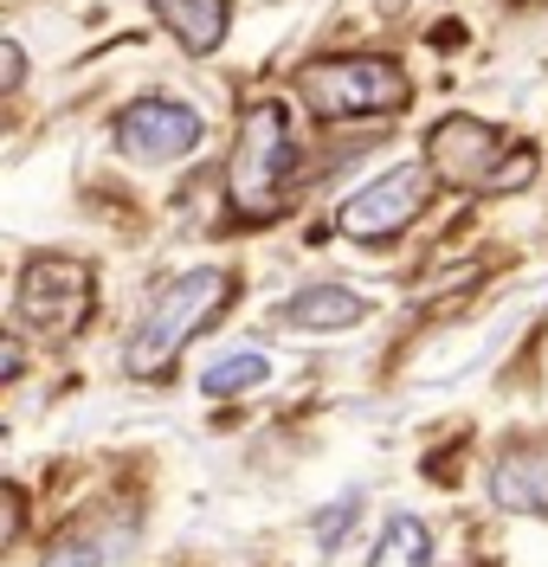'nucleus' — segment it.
Here are the masks:
<instances>
[{
	"label": "nucleus",
	"instance_id": "obj_1",
	"mask_svg": "<svg viewBox=\"0 0 548 567\" xmlns=\"http://www.w3.org/2000/svg\"><path fill=\"white\" fill-rule=\"evenodd\" d=\"M226 303H232V271H219V265H200V271L168 278L155 297H148V310L136 317V329H130L123 368H130L136 381H162V374L182 361L187 342L219 322Z\"/></svg>",
	"mask_w": 548,
	"mask_h": 567
},
{
	"label": "nucleus",
	"instance_id": "obj_2",
	"mask_svg": "<svg viewBox=\"0 0 548 567\" xmlns=\"http://www.w3.org/2000/svg\"><path fill=\"white\" fill-rule=\"evenodd\" d=\"M297 175V142H291V110L278 97H258L239 116V136L226 155V200L239 219H271L285 213V187Z\"/></svg>",
	"mask_w": 548,
	"mask_h": 567
},
{
	"label": "nucleus",
	"instance_id": "obj_3",
	"mask_svg": "<svg viewBox=\"0 0 548 567\" xmlns=\"http://www.w3.org/2000/svg\"><path fill=\"white\" fill-rule=\"evenodd\" d=\"M426 168L465 194H516L536 181V148L529 142L510 148V136L490 130L484 116H438L426 130Z\"/></svg>",
	"mask_w": 548,
	"mask_h": 567
},
{
	"label": "nucleus",
	"instance_id": "obj_4",
	"mask_svg": "<svg viewBox=\"0 0 548 567\" xmlns=\"http://www.w3.org/2000/svg\"><path fill=\"white\" fill-rule=\"evenodd\" d=\"M297 97L323 123H355V116H394L413 104V78L406 65L381 52H329L297 71Z\"/></svg>",
	"mask_w": 548,
	"mask_h": 567
},
{
	"label": "nucleus",
	"instance_id": "obj_5",
	"mask_svg": "<svg viewBox=\"0 0 548 567\" xmlns=\"http://www.w3.org/2000/svg\"><path fill=\"white\" fill-rule=\"evenodd\" d=\"M97 310V278L84 258H65V251H45L20 271V290H13V317L27 336L39 342H72L77 329Z\"/></svg>",
	"mask_w": 548,
	"mask_h": 567
},
{
	"label": "nucleus",
	"instance_id": "obj_6",
	"mask_svg": "<svg viewBox=\"0 0 548 567\" xmlns=\"http://www.w3.org/2000/svg\"><path fill=\"white\" fill-rule=\"evenodd\" d=\"M433 168L426 162H401V168H387V175L362 181L342 213H335V226L349 233V239H362V246H387V239H401L406 226L420 219V207L433 200Z\"/></svg>",
	"mask_w": 548,
	"mask_h": 567
},
{
	"label": "nucleus",
	"instance_id": "obj_7",
	"mask_svg": "<svg viewBox=\"0 0 548 567\" xmlns=\"http://www.w3.org/2000/svg\"><path fill=\"white\" fill-rule=\"evenodd\" d=\"M200 136H207L200 110L175 104V97H143V104L123 110V116H116V130H110L116 155H123V162H143V168H162V162L194 155Z\"/></svg>",
	"mask_w": 548,
	"mask_h": 567
},
{
	"label": "nucleus",
	"instance_id": "obj_8",
	"mask_svg": "<svg viewBox=\"0 0 548 567\" xmlns=\"http://www.w3.org/2000/svg\"><path fill=\"white\" fill-rule=\"evenodd\" d=\"M490 503L516 516H548V432L516 439L504 458L490 464Z\"/></svg>",
	"mask_w": 548,
	"mask_h": 567
},
{
	"label": "nucleus",
	"instance_id": "obj_9",
	"mask_svg": "<svg viewBox=\"0 0 548 567\" xmlns=\"http://www.w3.org/2000/svg\"><path fill=\"white\" fill-rule=\"evenodd\" d=\"M155 20L182 39V52L207 59V52H219V39H226L232 0H155Z\"/></svg>",
	"mask_w": 548,
	"mask_h": 567
},
{
	"label": "nucleus",
	"instance_id": "obj_10",
	"mask_svg": "<svg viewBox=\"0 0 548 567\" xmlns=\"http://www.w3.org/2000/svg\"><path fill=\"white\" fill-rule=\"evenodd\" d=\"M374 303H368L362 290H349V284H310V290H297L291 303H285V322L291 329H355Z\"/></svg>",
	"mask_w": 548,
	"mask_h": 567
},
{
	"label": "nucleus",
	"instance_id": "obj_11",
	"mask_svg": "<svg viewBox=\"0 0 548 567\" xmlns=\"http://www.w3.org/2000/svg\"><path fill=\"white\" fill-rule=\"evenodd\" d=\"M265 381H271V354L252 349V342H246V349H226L219 361L200 368V393H207V400H232V393H252V388H265Z\"/></svg>",
	"mask_w": 548,
	"mask_h": 567
},
{
	"label": "nucleus",
	"instance_id": "obj_12",
	"mask_svg": "<svg viewBox=\"0 0 548 567\" xmlns=\"http://www.w3.org/2000/svg\"><path fill=\"white\" fill-rule=\"evenodd\" d=\"M368 567H433V529L420 516H394L374 542Z\"/></svg>",
	"mask_w": 548,
	"mask_h": 567
},
{
	"label": "nucleus",
	"instance_id": "obj_13",
	"mask_svg": "<svg viewBox=\"0 0 548 567\" xmlns=\"http://www.w3.org/2000/svg\"><path fill=\"white\" fill-rule=\"evenodd\" d=\"M104 535L91 529V523H77V529H65L45 555H39V567H104Z\"/></svg>",
	"mask_w": 548,
	"mask_h": 567
},
{
	"label": "nucleus",
	"instance_id": "obj_14",
	"mask_svg": "<svg viewBox=\"0 0 548 567\" xmlns=\"http://www.w3.org/2000/svg\"><path fill=\"white\" fill-rule=\"evenodd\" d=\"M355 509H362V496H355V491H349V496H335V503H329L323 516H317V548H335V542H342V529L355 523Z\"/></svg>",
	"mask_w": 548,
	"mask_h": 567
},
{
	"label": "nucleus",
	"instance_id": "obj_15",
	"mask_svg": "<svg viewBox=\"0 0 548 567\" xmlns=\"http://www.w3.org/2000/svg\"><path fill=\"white\" fill-rule=\"evenodd\" d=\"M20 523H27V516H20V491L7 484V523H0V548H13V542H20Z\"/></svg>",
	"mask_w": 548,
	"mask_h": 567
},
{
	"label": "nucleus",
	"instance_id": "obj_16",
	"mask_svg": "<svg viewBox=\"0 0 548 567\" xmlns=\"http://www.w3.org/2000/svg\"><path fill=\"white\" fill-rule=\"evenodd\" d=\"M0 374H7V381H13V374H20V329H13V336H7V342H0Z\"/></svg>",
	"mask_w": 548,
	"mask_h": 567
},
{
	"label": "nucleus",
	"instance_id": "obj_17",
	"mask_svg": "<svg viewBox=\"0 0 548 567\" xmlns=\"http://www.w3.org/2000/svg\"><path fill=\"white\" fill-rule=\"evenodd\" d=\"M0 52H7V91H20V71H27L20 65V45H0Z\"/></svg>",
	"mask_w": 548,
	"mask_h": 567
}]
</instances>
